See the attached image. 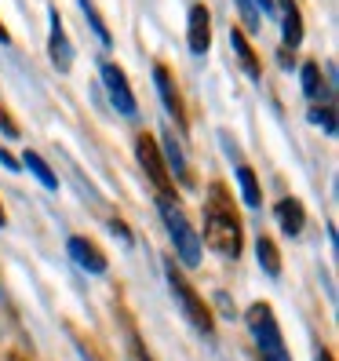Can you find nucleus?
<instances>
[{
  "label": "nucleus",
  "mask_w": 339,
  "mask_h": 361,
  "mask_svg": "<svg viewBox=\"0 0 339 361\" xmlns=\"http://www.w3.org/2000/svg\"><path fill=\"white\" fill-rule=\"evenodd\" d=\"M0 164H8V168H11V172H15V168H18V164H15V157H11L8 150H0Z\"/></svg>",
  "instance_id": "4be33fe9"
},
{
  "label": "nucleus",
  "mask_w": 339,
  "mask_h": 361,
  "mask_svg": "<svg viewBox=\"0 0 339 361\" xmlns=\"http://www.w3.org/2000/svg\"><path fill=\"white\" fill-rule=\"evenodd\" d=\"M204 241L211 252H219L226 259H238L241 256V219H238V208L234 197L223 183H211L208 190V201H204Z\"/></svg>",
  "instance_id": "f257e3e1"
},
{
  "label": "nucleus",
  "mask_w": 339,
  "mask_h": 361,
  "mask_svg": "<svg viewBox=\"0 0 339 361\" xmlns=\"http://www.w3.org/2000/svg\"><path fill=\"white\" fill-rule=\"evenodd\" d=\"M0 223H4V208H0Z\"/></svg>",
  "instance_id": "b1692460"
},
{
  "label": "nucleus",
  "mask_w": 339,
  "mask_h": 361,
  "mask_svg": "<svg viewBox=\"0 0 339 361\" xmlns=\"http://www.w3.org/2000/svg\"><path fill=\"white\" fill-rule=\"evenodd\" d=\"M154 80H157V92H161V99H164V106H168V114H172L179 124H183V106H179V92L172 88V73H168L161 62L154 66Z\"/></svg>",
  "instance_id": "9b49d317"
},
{
  "label": "nucleus",
  "mask_w": 339,
  "mask_h": 361,
  "mask_svg": "<svg viewBox=\"0 0 339 361\" xmlns=\"http://www.w3.org/2000/svg\"><path fill=\"white\" fill-rule=\"evenodd\" d=\"M238 183H241V197H245V204H252L256 208L259 201H263V194H259V183H256V176H252V168H238Z\"/></svg>",
  "instance_id": "2eb2a0df"
},
{
  "label": "nucleus",
  "mask_w": 339,
  "mask_h": 361,
  "mask_svg": "<svg viewBox=\"0 0 339 361\" xmlns=\"http://www.w3.org/2000/svg\"><path fill=\"white\" fill-rule=\"evenodd\" d=\"M281 30H285V44L288 48H300V40H303V18H300V8L292 4V0H281Z\"/></svg>",
  "instance_id": "f8f14e48"
},
{
  "label": "nucleus",
  "mask_w": 339,
  "mask_h": 361,
  "mask_svg": "<svg viewBox=\"0 0 339 361\" xmlns=\"http://www.w3.org/2000/svg\"><path fill=\"white\" fill-rule=\"evenodd\" d=\"M168 285H172V295L179 300V307H183V314L190 317V325H194L197 332H204V336H211L216 332V317H211V307L197 295V288L190 285L183 274H175V267H168Z\"/></svg>",
  "instance_id": "20e7f679"
},
{
  "label": "nucleus",
  "mask_w": 339,
  "mask_h": 361,
  "mask_svg": "<svg viewBox=\"0 0 339 361\" xmlns=\"http://www.w3.org/2000/svg\"><path fill=\"white\" fill-rule=\"evenodd\" d=\"M303 92L310 99L321 95V70H317V62H303Z\"/></svg>",
  "instance_id": "a211bd4d"
},
{
  "label": "nucleus",
  "mask_w": 339,
  "mask_h": 361,
  "mask_svg": "<svg viewBox=\"0 0 339 361\" xmlns=\"http://www.w3.org/2000/svg\"><path fill=\"white\" fill-rule=\"evenodd\" d=\"M23 164H30V172H33V176H37L40 183H44L48 190H55V186H58V179H55V172H51V168L44 164V157H40V154H30V150H26V157H23Z\"/></svg>",
  "instance_id": "dca6fc26"
},
{
  "label": "nucleus",
  "mask_w": 339,
  "mask_h": 361,
  "mask_svg": "<svg viewBox=\"0 0 339 361\" xmlns=\"http://www.w3.org/2000/svg\"><path fill=\"white\" fill-rule=\"evenodd\" d=\"M273 216H278V223H281V230L288 233V238H295V233L303 230V223H307V212H303V204L295 201V197L278 201V208H273Z\"/></svg>",
  "instance_id": "1a4fd4ad"
},
{
  "label": "nucleus",
  "mask_w": 339,
  "mask_h": 361,
  "mask_svg": "<svg viewBox=\"0 0 339 361\" xmlns=\"http://www.w3.org/2000/svg\"><path fill=\"white\" fill-rule=\"evenodd\" d=\"M80 8H84V15H88V18H92V26H95V33H99V40H102V44H110V30H106V26H102V18H99V11L92 8V0H80Z\"/></svg>",
  "instance_id": "6ab92c4d"
},
{
  "label": "nucleus",
  "mask_w": 339,
  "mask_h": 361,
  "mask_svg": "<svg viewBox=\"0 0 339 361\" xmlns=\"http://www.w3.org/2000/svg\"><path fill=\"white\" fill-rule=\"evenodd\" d=\"M256 252H259V267L270 274V278H278V274H281V256H278V245H273L270 238H259V241H256Z\"/></svg>",
  "instance_id": "4468645a"
},
{
  "label": "nucleus",
  "mask_w": 339,
  "mask_h": 361,
  "mask_svg": "<svg viewBox=\"0 0 339 361\" xmlns=\"http://www.w3.org/2000/svg\"><path fill=\"white\" fill-rule=\"evenodd\" d=\"M135 154H139L142 172L150 176V183L161 190V197H164V201H172V197H175V186H172V176H168V164H164V157H161L157 139L142 132V135L135 139Z\"/></svg>",
  "instance_id": "39448f33"
},
{
  "label": "nucleus",
  "mask_w": 339,
  "mask_h": 361,
  "mask_svg": "<svg viewBox=\"0 0 339 361\" xmlns=\"http://www.w3.org/2000/svg\"><path fill=\"white\" fill-rule=\"evenodd\" d=\"M102 84H106V92H110V102L121 114H135V95H132L128 77H124L121 66H102Z\"/></svg>",
  "instance_id": "423d86ee"
},
{
  "label": "nucleus",
  "mask_w": 339,
  "mask_h": 361,
  "mask_svg": "<svg viewBox=\"0 0 339 361\" xmlns=\"http://www.w3.org/2000/svg\"><path fill=\"white\" fill-rule=\"evenodd\" d=\"M161 157H168L164 164L172 168V172H175V176H179L183 183H190V172H186V161H183V150H179V146H175V139H168V142H164V154H161Z\"/></svg>",
  "instance_id": "f3484780"
},
{
  "label": "nucleus",
  "mask_w": 339,
  "mask_h": 361,
  "mask_svg": "<svg viewBox=\"0 0 339 361\" xmlns=\"http://www.w3.org/2000/svg\"><path fill=\"white\" fill-rule=\"evenodd\" d=\"M230 48H234V55L241 59V66L248 70V77H259V59H256V51H252L248 37L241 30H230Z\"/></svg>",
  "instance_id": "ddd939ff"
},
{
  "label": "nucleus",
  "mask_w": 339,
  "mask_h": 361,
  "mask_svg": "<svg viewBox=\"0 0 339 361\" xmlns=\"http://www.w3.org/2000/svg\"><path fill=\"white\" fill-rule=\"evenodd\" d=\"M0 128L8 132V139H15V135H18V124L8 117V110H4V106H0Z\"/></svg>",
  "instance_id": "412c9836"
},
{
  "label": "nucleus",
  "mask_w": 339,
  "mask_h": 361,
  "mask_svg": "<svg viewBox=\"0 0 339 361\" xmlns=\"http://www.w3.org/2000/svg\"><path fill=\"white\" fill-rule=\"evenodd\" d=\"M0 44H11V33L4 30V23H0Z\"/></svg>",
  "instance_id": "5701e85b"
},
{
  "label": "nucleus",
  "mask_w": 339,
  "mask_h": 361,
  "mask_svg": "<svg viewBox=\"0 0 339 361\" xmlns=\"http://www.w3.org/2000/svg\"><path fill=\"white\" fill-rule=\"evenodd\" d=\"M190 51L194 55H204L211 48V15L204 4H194L190 8Z\"/></svg>",
  "instance_id": "0eeeda50"
},
{
  "label": "nucleus",
  "mask_w": 339,
  "mask_h": 361,
  "mask_svg": "<svg viewBox=\"0 0 339 361\" xmlns=\"http://www.w3.org/2000/svg\"><path fill=\"white\" fill-rule=\"evenodd\" d=\"M161 216H164V226H168V238H172V245H175V256L186 267H197L201 263V238L194 233L190 219L183 216V208L161 197Z\"/></svg>",
  "instance_id": "f03ea898"
},
{
  "label": "nucleus",
  "mask_w": 339,
  "mask_h": 361,
  "mask_svg": "<svg viewBox=\"0 0 339 361\" xmlns=\"http://www.w3.org/2000/svg\"><path fill=\"white\" fill-rule=\"evenodd\" d=\"M51 59H55L58 70L73 66V51H70V40H66V30H62L58 11H51Z\"/></svg>",
  "instance_id": "9d476101"
},
{
  "label": "nucleus",
  "mask_w": 339,
  "mask_h": 361,
  "mask_svg": "<svg viewBox=\"0 0 339 361\" xmlns=\"http://www.w3.org/2000/svg\"><path fill=\"white\" fill-rule=\"evenodd\" d=\"M238 8H241V18H245V26H248V30H259V11L252 8V0H238Z\"/></svg>",
  "instance_id": "aec40b11"
},
{
  "label": "nucleus",
  "mask_w": 339,
  "mask_h": 361,
  "mask_svg": "<svg viewBox=\"0 0 339 361\" xmlns=\"http://www.w3.org/2000/svg\"><path fill=\"white\" fill-rule=\"evenodd\" d=\"M248 329H252V336H256V347H259L263 361H292L285 339H281V329H278V322H273V310L266 303H256L248 310Z\"/></svg>",
  "instance_id": "7ed1b4c3"
},
{
  "label": "nucleus",
  "mask_w": 339,
  "mask_h": 361,
  "mask_svg": "<svg viewBox=\"0 0 339 361\" xmlns=\"http://www.w3.org/2000/svg\"><path fill=\"white\" fill-rule=\"evenodd\" d=\"M66 248H70V256H73L77 267H84L88 274H106V256L99 252L95 241H88V238H70Z\"/></svg>",
  "instance_id": "6e6552de"
}]
</instances>
